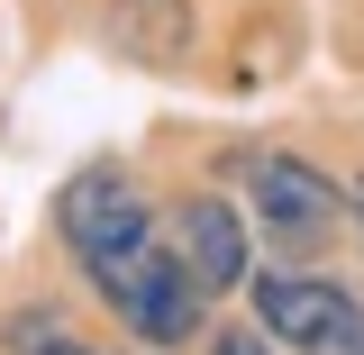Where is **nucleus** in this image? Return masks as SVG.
<instances>
[{"label": "nucleus", "instance_id": "obj_2", "mask_svg": "<svg viewBox=\"0 0 364 355\" xmlns=\"http://www.w3.org/2000/svg\"><path fill=\"white\" fill-rule=\"evenodd\" d=\"M246 292H255V328L291 355H355V337H364V301L346 282H328V273H282L273 265Z\"/></svg>", "mask_w": 364, "mask_h": 355}, {"label": "nucleus", "instance_id": "obj_3", "mask_svg": "<svg viewBox=\"0 0 364 355\" xmlns=\"http://www.w3.org/2000/svg\"><path fill=\"white\" fill-rule=\"evenodd\" d=\"M55 237L73 246V265L100 273L109 255H128L136 237H155V210L136 201V182L119 164H91V174L64 182V201H55Z\"/></svg>", "mask_w": 364, "mask_h": 355}, {"label": "nucleus", "instance_id": "obj_9", "mask_svg": "<svg viewBox=\"0 0 364 355\" xmlns=\"http://www.w3.org/2000/svg\"><path fill=\"white\" fill-rule=\"evenodd\" d=\"M355 355H364V337H355Z\"/></svg>", "mask_w": 364, "mask_h": 355}, {"label": "nucleus", "instance_id": "obj_1", "mask_svg": "<svg viewBox=\"0 0 364 355\" xmlns=\"http://www.w3.org/2000/svg\"><path fill=\"white\" fill-rule=\"evenodd\" d=\"M91 292L109 301V319L128 328L136 346H191L200 319H210V292L191 282V265L173 255V237H136L128 255L91 273Z\"/></svg>", "mask_w": 364, "mask_h": 355}, {"label": "nucleus", "instance_id": "obj_8", "mask_svg": "<svg viewBox=\"0 0 364 355\" xmlns=\"http://www.w3.org/2000/svg\"><path fill=\"white\" fill-rule=\"evenodd\" d=\"M346 201H355V219H364V182H355V191H346Z\"/></svg>", "mask_w": 364, "mask_h": 355}, {"label": "nucleus", "instance_id": "obj_5", "mask_svg": "<svg viewBox=\"0 0 364 355\" xmlns=\"http://www.w3.org/2000/svg\"><path fill=\"white\" fill-rule=\"evenodd\" d=\"M173 255L191 265V282L219 301V292H246V210H228V201H210V191H191L173 210Z\"/></svg>", "mask_w": 364, "mask_h": 355}, {"label": "nucleus", "instance_id": "obj_4", "mask_svg": "<svg viewBox=\"0 0 364 355\" xmlns=\"http://www.w3.org/2000/svg\"><path fill=\"white\" fill-rule=\"evenodd\" d=\"M246 201H255V228H273L282 246H328L337 228L355 219V201L318 164H301V155H255L246 164Z\"/></svg>", "mask_w": 364, "mask_h": 355}, {"label": "nucleus", "instance_id": "obj_7", "mask_svg": "<svg viewBox=\"0 0 364 355\" xmlns=\"http://www.w3.org/2000/svg\"><path fill=\"white\" fill-rule=\"evenodd\" d=\"M210 355H273V337H264V328H219Z\"/></svg>", "mask_w": 364, "mask_h": 355}, {"label": "nucleus", "instance_id": "obj_6", "mask_svg": "<svg viewBox=\"0 0 364 355\" xmlns=\"http://www.w3.org/2000/svg\"><path fill=\"white\" fill-rule=\"evenodd\" d=\"M182 37H191V9L182 0H128L119 9V46H128L136 64H173Z\"/></svg>", "mask_w": 364, "mask_h": 355}]
</instances>
